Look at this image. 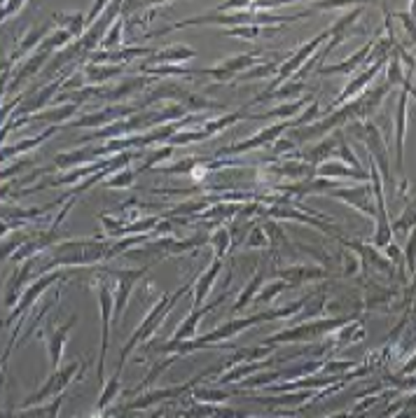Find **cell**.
<instances>
[{"label": "cell", "mask_w": 416, "mask_h": 418, "mask_svg": "<svg viewBox=\"0 0 416 418\" xmlns=\"http://www.w3.org/2000/svg\"><path fill=\"white\" fill-rule=\"evenodd\" d=\"M187 287H190V283L187 285H183L178 292L175 294H164V297L159 299V304L155 309L150 311L148 316H145V321L138 325V330L131 334V339L127 341V346L122 348V355H120V364H117V369H115V374H120L122 376V369H125V362H127V358L131 355V351H134L136 346H141L143 341H148L152 334H155V330L159 328L161 323H164V318L168 316V311H171V306L175 301H178L185 292H187Z\"/></svg>", "instance_id": "6da1fadb"}, {"label": "cell", "mask_w": 416, "mask_h": 418, "mask_svg": "<svg viewBox=\"0 0 416 418\" xmlns=\"http://www.w3.org/2000/svg\"><path fill=\"white\" fill-rule=\"evenodd\" d=\"M84 367H87V364H84ZM82 369H80V362H71V364H66L64 369L52 371V376L47 378V383H45L37 393L30 395L28 400H24L21 409H30V407H35V405H42V402L50 400V398H61V390H64L68 383L80 381L78 371H82Z\"/></svg>", "instance_id": "7a4b0ae2"}, {"label": "cell", "mask_w": 416, "mask_h": 418, "mask_svg": "<svg viewBox=\"0 0 416 418\" xmlns=\"http://www.w3.org/2000/svg\"><path fill=\"white\" fill-rule=\"evenodd\" d=\"M98 290V304H101V355H98V386H105L103 381V362L108 353V341H110V323L115 321V294L110 292V285L101 280L96 285Z\"/></svg>", "instance_id": "3957f363"}, {"label": "cell", "mask_w": 416, "mask_h": 418, "mask_svg": "<svg viewBox=\"0 0 416 418\" xmlns=\"http://www.w3.org/2000/svg\"><path fill=\"white\" fill-rule=\"evenodd\" d=\"M105 273L117 280V294H115V323H120L122 316H125L131 287L136 285L138 278L148 273V267H143V269H105Z\"/></svg>", "instance_id": "277c9868"}, {"label": "cell", "mask_w": 416, "mask_h": 418, "mask_svg": "<svg viewBox=\"0 0 416 418\" xmlns=\"http://www.w3.org/2000/svg\"><path fill=\"white\" fill-rule=\"evenodd\" d=\"M208 374V371H204V374H199V376H195L192 378L190 383H185V386H175V388H164V390H152V393H148V395H143V398H138L136 402H129L127 405V409L131 412V409H148V407H152V405H157V402H161V400H175V398H180V395H185L187 393L192 386H195L197 381H202V378Z\"/></svg>", "instance_id": "5b68a950"}, {"label": "cell", "mask_w": 416, "mask_h": 418, "mask_svg": "<svg viewBox=\"0 0 416 418\" xmlns=\"http://www.w3.org/2000/svg\"><path fill=\"white\" fill-rule=\"evenodd\" d=\"M339 321H325V323H309V325H302V328H295V330H290V332H281V334H274L272 339L265 341V346L267 344H281V341H286V344H290V341H306V339H311L316 337V334H320V332H328V330H333L337 328Z\"/></svg>", "instance_id": "8992f818"}, {"label": "cell", "mask_w": 416, "mask_h": 418, "mask_svg": "<svg viewBox=\"0 0 416 418\" xmlns=\"http://www.w3.org/2000/svg\"><path fill=\"white\" fill-rule=\"evenodd\" d=\"M59 278H61V273H45V276H42L40 280H35V283L30 285L24 294H21V299H19V304H17V309L12 311V316H10V321H7V323H12L14 318H19L21 314H26V311H28L30 306H33V301H35L37 297H40V294H42L45 290H47L50 285L57 283Z\"/></svg>", "instance_id": "52a82bcc"}, {"label": "cell", "mask_w": 416, "mask_h": 418, "mask_svg": "<svg viewBox=\"0 0 416 418\" xmlns=\"http://www.w3.org/2000/svg\"><path fill=\"white\" fill-rule=\"evenodd\" d=\"M225 297L227 294H220L218 299H213V301H208V304H204V306H199V309H192V314L185 318V321L180 323V328L173 332V339L171 341H185V339H192L195 337V332H197V325H199V321L206 316V314H211V311L218 306V304H222L225 301Z\"/></svg>", "instance_id": "ba28073f"}, {"label": "cell", "mask_w": 416, "mask_h": 418, "mask_svg": "<svg viewBox=\"0 0 416 418\" xmlns=\"http://www.w3.org/2000/svg\"><path fill=\"white\" fill-rule=\"evenodd\" d=\"M75 323H78V316H73L71 321L61 325L59 330L47 332V351H50V360H52V371H57V369L61 367V355H64L68 334H71V330H73Z\"/></svg>", "instance_id": "9c48e42d"}, {"label": "cell", "mask_w": 416, "mask_h": 418, "mask_svg": "<svg viewBox=\"0 0 416 418\" xmlns=\"http://www.w3.org/2000/svg\"><path fill=\"white\" fill-rule=\"evenodd\" d=\"M220 267H222V257H215L213 264L208 267V271H204L202 276H199V280L195 283V299H192V309L204 306V299L208 297V292L213 290V283H215V278H218Z\"/></svg>", "instance_id": "30bf717a"}, {"label": "cell", "mask_w": 416, "mask_h": 418, "mask_svg": "<svg viewBox=\"0 0 416 418\" xmlns=\"http://www.w3.org/2000/svg\"><path fill=\"white\" fill-rule=\"evenodd\" d=\"M131 112H136V108H131V105H115V108H105L101 112H96V115H87V117H82L80 121H73L71 126L108 124V121H112V119H117V117H125V115H131Z\"/></svg>", "instance_id": "8fae6325"}, {"label": "cell", "mask_w": 416, "mask_h": 418, "mask_svg": "<svg viewBox=\"0 0 416 418\" xmlns=\"http://www.w3.org/2000/svg\"><path fill=\"white\" fill-rule=\"evenodd\" d=\"M286 126H290L288 121H281V124H276V126H272V129H267V131L258 133L253 141H245V143H238V145L225 148V150H222V155H234V152H243V150H253V148H260V145H265V143L274 141L276 136H279V133H281Z\"/></svg>", "instance_id": "7c38bea8"}, {"label": "cell", "mask_w": 416, "mask_h": 418, "mask_svg": "<svg viewBox=\"0 0 416 418\" xmlns=\"http://www.w3.org/2000/svg\"><path fill=\"white\" fill-rule=\"evenodd\" d=\"M187 418H241V414L227 407H215V405H199L195 409H190Z\"/></svg>", "instance_id": "4fadbf2b"}, {"label": "cell", "mask_w": 416, "mask_h": 418, "mask_svg": "<svg viewBox=\"0 0 416 418\" xmlns=\"http://www.w3.org/2000/svg\"><path fill=\"white\" fill-rule=\"evenodd\" d=\"M122 73V66H101V64H89L84 68V80L87 82H98V85H103L115 75Z\"/></svg>", "instance_id": "5bb4252c"}, {"label": "cell", "mask_w": 416, "mask_h": 418, "mask_svg": "<svg viewBox=\"0 0 416 418\" xmlns=\"http://www.w3.org/2000/svg\"><path fill=\"white\" fill-rule=\"evenodd\" d=\"M195 49H187L183 47V44H175V47H168L164 52H159V54H152V61H157V64H183V61L187 59H195Z\"/></svg>", "instance_id": "9a60e30c"}, {"label": "cell", "mask_w": 416, "mask_h": 418, "mask_svg": "<svg viewBox=\"0 0 416 418\" xmlns=\"http://www.w3.org/2000/svg\"><path fill=\"white\" fill-rule=\"evenodd\" d=\"M120 374H112L110 376V381H105V386L101 388V398H98V405H96V412L98 414H103L105 409H108V405L117 398V393H120V388H122V381H120Z\"/></svg>", "instance_id": "2e32d148"}, {"label": "cell", "mask_w": 416, "mask_h": 418, "mask_svg": "<svg viewBox=\"0 0 416 418\" xmlns=\"http://www.w3.org/2000/svg\"><path fill=\"white\" fill-rule=\"evenodd\" d=\"M320 40H323V37H316V40H313V42H309V44H306V47H302V49H299V52H297V54H295V56H292V59L288 61V64H286V66H283V68H281V75H279V80H276V82H274V85H279V82H281L283 78H286V75H290L292 71H295V68H297V66H299V64H302V61L306 59V54H309V52H313L316 47H318V42H320Z\"/></svg>", "instance_id": "e0dca14e"}, {"label": "cell", "mask_w": 416, "mask_h": 418, "mask_svg": "<svg viewBox=\"0 0 416 418\" xmlns=\"http://www.w3.org/2000/svg\"><path fill=\"white\" fill-rule=\"evenodd\" d=\"M405 94L400 96V103H398V129H395V141H398V166H403V136H405Z\"/></svg>", "instance_id": "ac0fdd59"}, {"label": "cell", "mask_w": 416, "mask_h": 418, "mask_svg": "<svg viewBox=\"0 0 416 418\" xmlns=\"http://www.w3.org/2000/svg\"><path fill=\"white\" fill-rule=\"evenodd\" d=\"M260 285H262V273H258V276L253 278L250 285H245V290L241 292V297H238L236 304H234V314H241L245 304H248V301L253 299V294H255V292L260 290Z\"/></svg>", "instance_id": "d6986e66"}, {"label": "cell", "mask_w": 416, "mask_h": 418, "mask_svg": "<svg viewBox=\"0 0 416 418\" xmlns=\"http://www.w3.org/2000/svg\"><path fill=\"white\" fill-rule=\"evenodd\" d=\"M54 131H57V129H47V131H45L42 136H35V138L33 141H26V143H19V145H12V148H5L3 150V155L5 157H12V155H17V152H21V150H33L35 145H40V143L45 141V138H47V136H52Z\"/></svg>", "instance_id": "ffe728a7"}, {"label": "cell", "mask_w": 416, "mask_h": 418, "mask_svg": "<svg viewBox=\"0 0 416 418\" xmlns=\"http://www.w3.org/2000/svg\"><path fill=\"white\" fill-rule=\"evenodd\" d=\"M122 42V21H115V24H110V28H108V35L103 37L101 47L110 49V47H120Z\"/></svg>", "instance_id": "44dd1931"}, {"label": "cell", "mask_w": 416, "mask_h": 418, "mask_svg": "<svg viewBox=\"0 0 416 418\" xmlns=\"http://www.w3.org/2000/svg\"><path fill=\"white\" fill-rule=\"evenodd\" d=\"M211 241H213V246H215V257H222V253H225L227 246H229V232L227 229H220Z\"/></svg>", "instance_id": "7402d4cb"}, {"label": "cell", "mask_w": 416, "mask_h": 418, "mask_svg": "<svg viewBox=\"0 0 416 418\" xmlns=\"http://www.w3.org/2000/svg\"><path fill=\"white\" fill-rule=\"evenodd\" d=\"M302 108V103H292V105H283V108H276L272 112H265L262 117H290L295 115V112Z\"/></svg>", "instance_id": "603a6c76"}, {"label": "cell", "mask_w": 416, "mask_h": 418, "mask_svg": "<svg viewBox=\"0 0 416 418\" xmlns=\"http://www.w3.org/2000/svg\"><path fill=\"white\" fill-rule=\"evenodd\" d=\"M131 182H134V173H131V169H127V171H122L117 178L108 180V185L110 187H129Z\"/></svg>", "instance_id": "cb8c5ba5"}, {"label": "cell", "mask_w": 416, "mask_h": 418, "mask_svg": "<svg viewBox=\"0 0 416 418\" xmlns=\"http://www.w3.org/2000/svg\"><path fill=\"white\" fill-rule=\"evenodd\" d=\"M281 290H283V283H276V285L269 287V290H262L260 297H258V301H269V299L274 297V294H279Z\"/></svg>", "instance_id": "d4e9b609"}, {"label": "cell", "mask_w": 416, "mask_h": 418, "mask_svg": "<svg viewBox=\"0 0 416 418\" xmlns=\"http://www.w3.org/2000/svg\"><path fill=\"white\" fill-rule=\"evenodd\" d=\"M248 246L253 248V246H267V239L262 237V229H255L253 232V237L248 239Z\"/></svg>", "instance_id": "484cf974"}, {"label": "cell", "mask_w": 416, "mask_h": 418, "mask_svg": "<svg viewBox=\"0 0 416 418\" xmlns=\"http://www.w3.org/2000/svg\"><path fill=\"white\" fill-rule=\"evenodd\" d=\"M103 7H105V3H96L94 5V10H91V14H89V17H87V24L91 26V21H94V17H96V14H101V10H103Z\"/></svg>", "instance_id": "4316f807"}, {"label": "cell", "mask_w": 416, "mask_h": 418, "mask_svg": "<svg viewBox=\"0 0 416 418\" xmlns=\"http://www.w3.org/2000/svg\"><path fill=\"white\" fill-rule=\"evenodd\" d=\"M19 7H21V3H10V5H7V10L3 12V17H10V14H14L19 10Z\"/></svg>", "instance_id": "83f0119b"}]
</instances>
